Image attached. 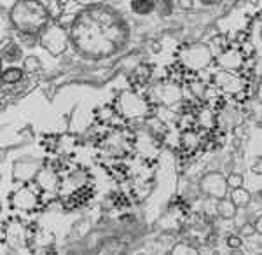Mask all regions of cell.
<instances>
[{"mask_svg": "<svg viewBox=\"0 0 262 255\" xmlns=\"http://www.w3.org/2000/svg\"><path fill=\"white\" fill-rule=\"evenodd\" d=\"M72 37L84 53H111L124 39V28L117 27V19L107 11L86 12L74 23Z\"/></svg>", "mask_w": 262, "mask_h": 255, "instance_id": "6da1fadb", "label": "cell"}, {"mask_svg": "<svg viewBox=\"0 0 262 255\" xmlns=\"http://www.w3.org/2000/svg\"><path fill=\"white\" fill-rule=\"evenodd\" d=\"M177 58L182 67L187 72H200L212 63V51L205 44H191V46H182L177 53Z\"/></svg>", "mask_w": 262, "mask_h": 255, "instance_id": "3957f363", "label": "cell"}, {"mask_svg": "<svg viewBox=\"0 0 262 255\" xmlns=\"http://www.w3.org/2000/svg\"><path fill=\"white\" fill-rule=\"evenodd\" d=\"M245 58L239 46L234 42V46H229L227 49H224L217 58V65L222 70H236L239 72L245 67Z\"/></svg>", "mask_w": 262, "mask_h": 255, "instance_id": "ba28073f", "label": "cell"}, {"mask_svg": "<svg viewBox=\"0 0 262 255\" xmlns=\"http://www.w3.org/2000/svg\"><path fill=\"white\" fill-rule=\"evenodd\" d=\"M19 40L25 42L27 46H32L35 44V35L33 33H19Z\"/></svg>", "mask_w": 262, "mask_h": 255, "instance_id": "603a6c76", "label": "cell"}, {"mask_svg": "<svg viewBox=\"0 0 262 255\" xmlns=\"http://www.w3.org/2000/svg\"><path fill=\"white\" fill-rule=\"evenodd\" d=\"M49 9L40 2H21L12 9V21L19 33H33L48 25Z\"/></svg>", "mask_w": 262, "mask_h": 255, "instance_id": "7a4b0ae2", "label": "cell"}, {"mask_svg": "<svg viewBox=\"0 0 262 255\" xmlns=\"http://www.w3.org/2000/svg\"><path fill=\"white\" fill-rule=\"evenodd\" d=\"M247 40H248V33H247V32H242V33L238 35V42H236V44L242 46V44H245Z\"/></svg>", "mask_w": 262, "mask_h": 255, "instance_id": "4316f807", "label": "cell"}, {"mask_svg": "<svg viewBox=\"0 0 262 255\" xmlns=\"http://www.w3.org/2000/svg\"><path fill=\"white\" fill-rule=\"evenodd\" d=\"M131 7H133V11H137V12H149L154 9V4L152 2H133Z\"/></svg>", "mask_w": 262, "mask_h": 255, "instance_id": "7402d4cb", "label": "cell"}, {"mask_svg": "<svg viewBox=\"0 0 262 255\" xmlns=\"http://www.w3.org/2000/svg\"><path fill=\"white\" fill-rule=\"evenodd\" d=\"M255 172H257V173H260V161H259V163H257V166H255Z\"/></svg>", "mask_w": 262, "mask_h": 255, "instance_id": "f1b7e54d", "label": "cell"}, {"mask_svg": "<svg viewBox=\"0 0 262 255\" xmlns=\"http://www.w3.org/2000/svg\"><path fill=\"white\" fill-rule=\"evenodd\" d=\"M212 84L215 89L227 93V95H239V93L247 91L248 79L243 72L236 70H219L217 74L212 75Z\"/></svg>", "mask_w": 262, "mask_h": 255, "instance_id": "5b68a950", "label": "cell"}, {"mask_svg": "<svg viewBox=\"0 0 262 255\" xmlns=\"http://www.w3.org/2000/svg\"><path fill=\"white\" fill-rule=\"evenodd\" d=\"M242 177H239V175H229V178H227V184H229L231 187H234V189H236V187H239V185H242Z\"/></svg>", "mask_w": 262, "mask_h": 255, "instance_id": "d4e9b609", "label": "cell"}, {"mask_svg": "<svg viewBox=\"0 0 262 255\" xmlns=\"http://www.w3.org/2000/svg\"><path fill=\"white\" fill-rule=\"evenodd\" d=\"M37 173H39V166L35 163H32V161H21V163L16 164L14 169V177L19 182L32 180V178L37 177Z\"/></svg>", "mask_w": 262, "mask_h": 255, "instance_id": "9a60e30c", "label": "cell"}, {"mask_svg": "<svg viewBox=\"0 0 262 255\" xmlns=\"http://www.w3.org/2000/svg\"><path fill=\"white\" fill-rule=\"evenodd\" d=\"M112 201H114V205H116V206H126V205H128V199L122 196V194H114Z\"/></svg>", "mask_w": 262, "mask_h": 255, "instance_id": "cb8c5ba5", "label": "cell"}, {"mask_svg": "<svg viewBox=\"0 0 262 255\" xmlns=\"http://www.w3.org/2000/svg\"><path fill=\"white\" fill-rule=\"evenodd\" d=\"M184 91H182L180 84L171 82V80L164 79L161 82H158L156 86L150 88L149 91V101L150 103H159L164 107H173L175 103L182 101Z\"/></svg>", "mask_w": 262, "mask_h": 255, "instance_id": "8992f818", "label": "cell"}, {"mask_svg": "<svg viewBox=\"0 0 262 255\" xmlns=\"http://www.w3.org/2000/svg\"><path fill=\"white\" fill-rule=\"evenodd\" d=\"M252 231H253V229H252V227H247V229H245V231H243V232H245V235H250V232H252Z\"/></svg>", "mask_w": 262, "mask_h": 255, "instance_id": "83f0119b", "label": "cell"}, {"mask_svg": "<svg viewBox=\"0 0 262 255\" xmlns=\"http://www.w3.org/2000/svg\"><path fill=\"white\" fill-rule=\"evenodd\" d=\"M35 184L42 187L44 190H56L58 185H60V177H58V172H54L53 168H42L39 169L35 177Z\"/></svg>", "mask_w": 262, "mask_h": 255, "instance_id": "5bb4252c", "label": "cell"}, {"mask_svg": "<svg viewBox=\"0 0 262 255\" xmlns=\"http://www.w3.org/2000/svg\"><path fill=\"white\" fill-rule=\"evenodd\" d=\"M93 196V189L90 185H81V187H77V189L74 190V193H70V196H67L65 199V206L67 210H72V208H77V206H82V205H86L88 201L91 199Z\"/></svg>", "mask_w": 262, "mask_h": 255, "instance_id": "4fadbf2b", "label": "cell"}, {"mask_svg": "<svg viewBox=\"0 0 262 255\" xmlns=\"http://www.w3.org/2000/svg\"><path fill=\"white\" fill-rule=\"evenodd\" d=\"M111 172L114 173V177H116L119 182H124L129 178V168L124 166V164H114Z\"/></svg>", "mask_w": 262, "mask_h": 255, "instance_id": "d6986e66", "label": "cell"}, {"mask_svg": "<svg viewBox=\"0 0 262 255\" xmlns=\"http://www.w3.org/2000/svg\"><path fill=\"white\" fill-rule=\"evenodd\" d=\"M201 189L215 198H224L227 193V180L219 173H210L201 180Z\"/></svg>", "mask_w": 262, "mask_h": 255, "instance_id": "8fae6325", "label": "cell"}, {"mask_svg": "<svg viewBox=\"0 0 262 255\" xmlns=\"http://www.w3.org/2000/svg\"><path fill=\"white\" fill-rule=\"evenodd\" d=\"M11 203L16 210H23V211H32L33 208L39 203V196L33 193V189H30L28 185H23L19 190H16L11 198Z\"/></svg>", "mask_w": 262, "mask_h": 255, "instance_id": "30bf717a", "label": "cell"}, {"mask_svg": "<svg viewBox=\"0 0 262 255\" xmlns=\"http://www.w3.org/2000/svg\"><path fill=\"white\" fill-rule=\"evenodd\" d=\"M227 245L232 246V248H238V246L242 245V240H239L238 236H229L227 238Z\"/></svg>", "mask_w": 262, "mask_h": 255, "instance_id": "484cf974", "label": "cell"}, {"mask_svg": "<svg viewBox=\"0 0 262 255\" xmlns=\"http://www.w3.org/2000/svg\"><path fill=\"white\" fill-rule=\"evenodd\" d=\"M217 210L222 219H232L236 215V206L231 199H221L217 205Z\"/></svg>", "mask_w": 262, "mask_h": 255, "instance_id": "e0dca14e", "label": "cell"}, {"mask_svg": "<svg viewBox=\"0 0 262 255\" xmlns=\"http://www.w3.org/2000/svg\"><path fill=\"white\" fill-rule=\"evenodd\" d=\"M67 33L65 30L61 27H58V25H54V27H49L46 30V33L42 35V44H44L46 49H49L53 54H60L63 51L67 49Z\"/></svg>", "mask_w": 262, "mask_h": 255, "instance_id": "9c48e42d", "label": "cell"}, {"mask_svg": "<svg viewBox=\"0 0 262 255\" xmlns=\"http://www.w3.org/2000/svg\"><path fill=\"white\" fill-rule=\"evenodd\" d=\"M117 114L124 119H137L150 114V101L135 91H122L119 98L114 103Z\"/></svg>", "mask_w": 262, "mask_h": 255, "instance_id": "277c9868", "label": "cell"}, {"mask_svg": "<svg viewBox=\"0 0 262 255\" xmlns=\"http://www.w3.org/2000/svg\"><path fill=\"white\" fill-rule=\"evenodd\" d=\"M150 77H152V67H149V65H140V67H137V69H135L133 77H131V82H133L135 88L145 86V84L150 80Z\"/></svg>", "mask_w": 262, "mask_h": 255, "instance_id": "2e32d148", "label": "cell"}, {"mask_svg": "<svg viewBox=\"0 0 262 255\" xmlns=\"http://www.w3.org/2000/svg\"><path fill=\"white\" fill-rule=\"evenodd\" d=\"M243 121V114L239 109L231 107L229 103H226V107L215 112V128L217 130H236V126H239V122Z\"/></svg>", "mask_w": 262, "mask_h": 255, "instance_id": "52a82bcc", "label": "cell"}, {"mask_svg": "<svg viewBox=\"0 0 262 255\" xmlns=\"http://www.w3.org/2000/svg\"><path fill=\"white\" fill-rule=\"evenodd\" d=\"M19 56H21L19 48H16V46L11 44V42H9V46H7V48H4V58L9 59V61H14V59H18Z\"/></svg>", "mask_w": 262, "mask_h": 255, "instance_id": "44dd1931", "label": "cell"}, {"mask_svg": "<svg viewBox=\"0 0 262 255\" xmlns=\"http://www.w3.org/2000/svg\"><path fill=\"white\" fill-rule=\"evenodd\" d=\"M231 201L234 203V206L243 208V206H247L248 203H250V194H248L245 189H239V187H236L234 193H232Z\"/></svg>", "mask_w": 262, "mask_h": 255, "instance_id": "ac0fdd59", "label": "cell"}, {"mask_svg": "<svg viewBox=\"0 0 262 255\" xmlns=\"http://www.w3.org/2000/svg\"><path fill=\"white\" fill-rule=\"evenodd\" d=\"M201 147V138H200V130H189L184 131L180 137V156L182 157H191L200 151Z\"/></svg>", "mask_w": 262, "mask_h": 255, "instance_id": "7c38bea8", "label": "cell"}, {"mask_svg": "<svg viewBox=\"0 0 262 255\" xmlns=\"http://www.w3.org/2000/svg\"><path fill=\"white\" fill-rule=\"evenodd\" d=\"M23 77V74H21L19 69H11V70H6V74H4V82L11 84V82H19V79Z\"/></svg>", "mask_w": 262, "mask_h": 255, "instance_id": "ffe728a7", "label": "cell"}]
</instances>
